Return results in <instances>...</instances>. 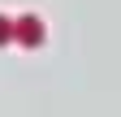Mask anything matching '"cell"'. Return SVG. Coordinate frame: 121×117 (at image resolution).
<instances>
[{
  "label": "cell",
  "instance_id": "1",
  "mask_svg": "<svg viewBox=\"0 0 121 117\" xmlns=\"http://www.w3.org/2000/svg\"><path fill=\"white\" fill-rule=\"evenodd\" d=\"M13 39L26 43V48H39V43H43V22L39 18H17V22H13Z\"/></svg>",
  "mask_w": 121,
  "mask_h": 117
},
{
  "label": "cell",
  "instance_id": "2",
  "mask_svg": "<svg viewBox=\"0 0 121 117\" xmlns=\"http://www.w3.org/2000/svg\"><path fill=\"white\" fill-rule=\"evenodd\" d=\"M4 43H13V22L0 18V48H4Z\"/></svg>",
  "mask_w": 121,
  "mask_h": 117
}]
</instances>
